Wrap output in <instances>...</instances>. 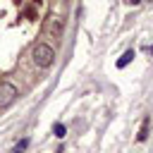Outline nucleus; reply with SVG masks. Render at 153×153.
I'll return each instance as SVG.
<instances>
[{"label": "nucleus", "mask_w": 153, "mask_h": 153, "mask_svg": "<svg viewBox=\"0 0 153 153\" xmlns=\"http://www.w3.org/2000/svg\"><path fill=\"white\" fill-rule=\"evenodd\" d=\"M31 55H33V62H36L38 67H43V69H48V67L55 62V48H53L50 43H36Z\"/></svg>", "instance_id": "f257e3e1"}, {"label": "nucleus", "mask_w": 153, "mask_h": 153, "mask_svg": "<svg viewBox=\"0 0 153 153\" xmlns=\"http://www.w3.org/2000/svg\"><path fill=\"white\" fill-rule=\"evenodd\" d=\"M19 96V88L12 84V81H0V108H7L17 100Z\"/></svg>", "instance_id": "f03ea898"}, {"label": "nucleus", "mask_w": 153, "mask_h": 153, "mask_svg": "<svg viewBox=\"0 0 153 153\" xmlns=\"http://www.w3.org/2000/svg\"><path fill=\"white\" fill-rule=\"evenodd\" d=\"M134 57H136V53H134V50H127V53H124V55L117 60V67H120V69H124V67H127V65H129Z\"/></svg>", "instance_id": "7ed1b4c3"}, {"label": "nucleus", "mask_w": 153, "mask_h": 153, "mask_svg": "<svg viewBox=\"0 0 153 153\" xmlns=\"http://www.w3.org/2000/svg\"><path fill=\"white\" fill-rule=\"evenodd\" d=\"M148 124H151V120L146 117V120L141 122V129H139V136H136L139 141H146V139H148Z\"/></svg>", "instance_id": "20e7f679"}, {"label": "nucleus", "mask_w": 153, "mask_h": 153, "mask_svg": "<svg viewBox=\"0 0 153 153\" xmlns=\"http://www.w3.org/2000/svg\"><path fill=\"white\" fill-rule=\"evenodd\" d=\"M53 131H55V136H57V139H62L67 129H65V124H55V127H53Z\"/></svg>", "instance_id": "39448f33"}, {"label": "nucleus", "mask_w": 153, "mask_h": 153, "mask_svg": "<svg viewBox=\"0 0 153 153\" xmlns=\"http://www.w3.org/2000/svg\"><path fill=\"white\" fill-rule=\"evenodd\" d=\"M26 146H29V139H22V141H19V143L14 146V153H22V151H24Z\"/></svg>", "instance_id": "423d86ee"}, {"label": "nucleus", "mask_w": 153, "mask_h": 153, "mask_svg": "<svg viewBox=\"0 0 153 153\" xmlns=\"http://www.w3.org/2000/svg\"><path fill=\"white\" fill-rule=\"evenodd\" d=\"M127 2H129V5H139L141 0H127Z\"/></svg>", "instance_id": "0eeeda50"}]
</instances>
